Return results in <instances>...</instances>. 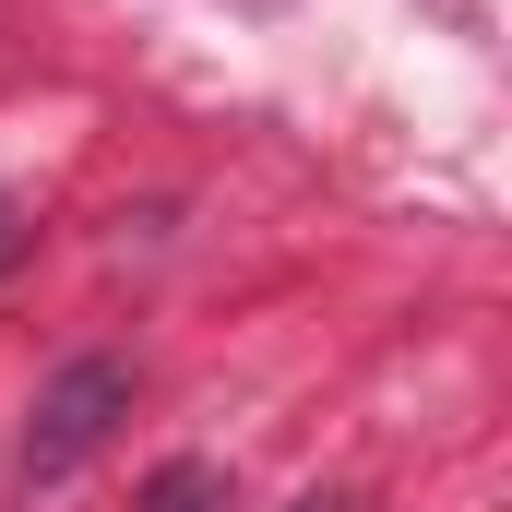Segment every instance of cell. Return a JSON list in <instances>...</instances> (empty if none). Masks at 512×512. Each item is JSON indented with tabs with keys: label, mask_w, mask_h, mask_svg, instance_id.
Listing matches in <instances>:
<instances>
[{
	"label": "cell",
	"mask_w": 512,
	"mask_h": 512,
	"mask_svg": "<svg viewBox=\"0 0 512 512\" xmlns=\"http://www.w3.org/2000/svg\"><path fill=\"white\" fill-rule=\"evenodd\" d=\"M155 512H227V477L215 465H167L155 477Z\"/></svg>",
	"instance_id": "obj_2"
},
{
	"label": "cell",
	"mask_w": 512,
	"mask_h": 512,
	"mask_svg": "<svg viewBox=\"0 0 512 512\" xmlns=\"http://www.w3.org/2000/svg\"><path fill=\"white\" fill-rule=\"evenodd\" d=\"M24 251V203H12V191H0V262Z\"/></svg>",
	"instance_id": "obj_3"
},
{
	"label": "cell",
	"mask_w": 512,
	"mask_h": 512,
	"mask_svg": "<svg viewBox=\"0 0 512 512\" xmlns=\"http://www.w3.org/2000/svg\"><path fill=\"white\" fill-rule=\"evenodd\" d=\"M298 512H346V501H298Z\"/></svg>",
	"instance_id": "obj_4"
},
{
	"label": "cell",
	"mask_w": 512,
	"mask_h": 512,
	"mask_svg": "<svg viewBox=\"0 0 512 512\" xmlns=\"http://www.w3.org/2000/svg\"><path fill=\"white\" fill-rule=\"evenodd\" d=\"M120 417H131V358H72V370H48L36 405H24V489L84 477Z\"/></svg>",
	"instance_id": "obj_1"
}]
</instances>
